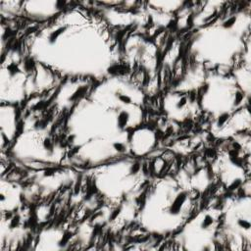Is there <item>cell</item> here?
Listing matches in <instances>:
<instances>
[{"instance_id":"4","label":"cell","mask_w":251,"mask_h":251,"mask_svg":"<svg viewBox=\"0 0 251 251\" xmlns=\"http://www.w3.org/2000/svg\"><path fill=\"white\" fill-rule=\"evenodd\" d=\"M55 115L52 109L28 111L22 119L19 134L7 149V155L26 168L31 164L40 165L41 170L66 166L69 146L64 132L56 131Z\"/></svg>"},{"instance_id":"3","label":"cell","mask_w":251,"mask_h":251,"mask_svg":"<svg viewBox=\"0 0 251 251\" xmlns=\"http://www.w3.org/2000/svg\"><path fill=\"white\" fill-rule=\"evenodd\" d=\"M199 198L200 192L192 186L188 174L158 176L142 193L137 221L151 234L174 235L201 207Z\"/></svg>"},{"instance_id":"12","label":"cell","mask_w":251,"mask_h":251,"mask_svg":"<svg viewBox=\"0 0 251 251\" xmlns=\"http://www.w3.org/2000/svg\"><path fill=\"white\" fill-rule=\"evenodd\" d=\"M25 205L24 186L18 180L3 177L1 181V214H14Z\"/></svg>"},{"instance_id":"5","label":"cell","mask_w":251,"mask_h":251,"mask_svg":"<svg viewBox=\"0 0 251 251\" xmlns=\"http://www.w3.org/2000/svg\"><path fill=\"white\" fill-rule=\"evenodd\" d=\"M96 197L118 206L142 196L149 175L142 159L131 156L85 170Z\"/></svg>"},{"instance_id":"6","label":"cell","mask_w":251,"mask_h":251,"mask_svg":"<svg viewBox=\"0 0 251 251\" xmlns=\"http://www.w3.org/2000/svg\"><path fill=\"white\" fill-rule=\"evenodd\" d=\"M250 95L243 92L231 74L220 75L207 72L203 85L198 91L200 109L212 118L211 130L216 136L237 110L249 107Z\"/></svg>"},{"instance_id":"2","label":"cell","mask_w":251,"mask_h":251,"mask_svg":"<svg viewBox=\"0 0 251 251\" xmlns=\"http://www.w3.org/2000/svg\"><path fill=\"white\" fill-rule=\"evenodd\" d=\"M37 63L62 79L94 82L122 75V47L113 27L98 12L81 3L72 5L30 33L23 46Z\"/></svg>"},{"instance_id":"8","label":"cell","mask_w":251,"mask_h":251,"mask_svg":"<svg viewBox=\"0 0 251 251\" xmlns=\"http://www.w3.org/2000/svg\"><path fill=\"white\" fill-rule=\"evenodd\" d=\"M163 109L168 118L184 122L192 119L200 111L198 92L173 90L164 95Z\"/></svg>"},{"instance_id":"1","label":"cell","mask_w":251,"mask_h":251,"mask_svg":"<svg viewBox=\"0 0 251 251\" xmlns=\"http://www.w3.org/2000/svg\"><path fill=\"white\" fill-rule=\"evenodd\" d=\"M146 95L131 74L96 82L63 126L72 166L87 170L130 156L129 136L143 124Z\"/></svg>"},{"instance_id":"7","label":"cell","mask_w":251,"mask_h":251,"mask_svg":"<svg viewBox=\"0 0 251 251\" xmlns=\"http://www.w3.org/2000/svg\"><path fill=\"white\" fill-rule=\"evenodd\" d=\"M222 205L200 207L174 235L175 244L183 249H215L224 244L221 235Z\"/></svg>"},{"instance_id":"10","label":"cell","mask_w":251,"mask_h":251,"mask_svg":"<svg viewBox=\"0 0 251 251\" xmlns=\"http://www.w3.org/2000/svg\"><path fill=\"white\" fill-rule=\"evenodd\" d=\"M20 106L1 103L0 124L2 137V151L9 148L16 139L22 126L20 120Z\"/></svg>"},{"instance_id":"11","label":"cell","mask_w":251,"mask_h":251,"mask_svg":"<svg viewBox=\"0 0 251 251\" xmlns=\"http://www.w3.org/2000/svg\"><path fill=\"white\" fill-rule=\"evenodd\" d=\"M158 144L157 132L149 126L141 125L134 128L129 136L130 156L143 159L153 152Z\"/></svg>"},{"instance_id":"9","label":"cell","mask_w":251,"mask_h":251,"mask_svg":"<svg viewBox=\"0 0 251 251\" xmlns=\"http://www.w3.org/2000/svg\"><path fill=\"white\" fill-rule=\"evenodd\" d=\"M72 3L67 1H23L22 16L43 25L58 17Z\"/></svg>"}]
</instances>
